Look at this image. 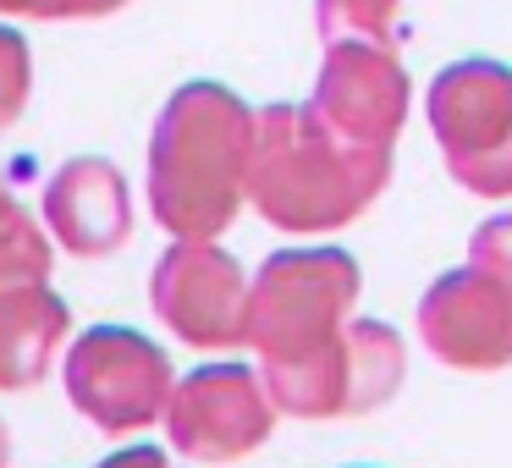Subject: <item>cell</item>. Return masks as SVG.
<instances>
[{
    "label": "cell",
    "mask_w": 512,
    "mask_h": 468,
    "mask_svg": "<svg viewBox=\"0 0 512 468\" xmlns=\"http://www.w3.org/2000/svg\"><path fill=\"white\" fill-rule=\"evenodd\" d=\"M149 303L188 347L248 342V276L221 243H171L149 270Z\"/></svg>",
    "instance_id": "8"
},
{
    "label": "cell",
    "mask_w": 512,
    "mask_h": 468,
    "mask_svg": "<svg viewBox=\"0 0 512 468\" xmlns=\"http://www.w3.org/2000/svg\"><path fill=\"white\" fill-rule=\"evenodd\" d=\"M67 397L105 435H127L155 424L171 408V358L127 325H89L67 347Z\"/></svg>",
    "instance_id": "6"
},
{
    "label": "cell",
    "mask_w": 512,
    "mask_h": 468,
    "mask_svg": "<svg viewBox=\"0 0 512 468\" xmlns=\"http://www.w3.org/2000/svg\"><path fill=\"white\" fill-rule=\"evenodd\" d=\"M358 265L342 248H281L248 287V347L265 364H303L347 331Z\"/></svg>",
    "instance_id": "3"
},
{
    "label": "cell",
    "mask_w": 512,
    "mask_h": 468,
    "mask_svg": "<svg viewBox=\"0 0 512 468\" xmlns=\"http://www.w3.org/2000/svg\"><path fill=\"white\" fill-rule=\"evenodd\" d=\"M446 171L479 199H512V67L452 61L424 94Z\"/></svg>",
    "instance_id": "4"
},
{
    "label": "cell",
    "mask_w": 512,
    "mask_h": 468,
    "mask_svg": "<svg viewBox=\"0 0 512 468\" xmlns=\"http://www.w3.org/2000/svg\"><path fill=\"white\" fill-rule=\"evenodd\" d=\"M276 424L265 380L248 364H204L188 380H177L166 408V435L193 463H237L254 446H265Z\"/></svg>",
    "instance_id": "7"
},
{
    "label": "cell",
    "mask_w": 512,
    "mask_h": 468,
    "mask_svg": "<svg viewBox=\"0 0 512 468\" xmlns=\"http://www.w3.org/2000/svg\"><path fill=\"white\" fill-rule=\"evenodd\" d=\"M402 336L380 320H347L331 347H320L303 364H265V391L276 413L292 419H342L369 413L397 397L402 386Z\"/></svg>",
    "instance_id": "5"
},
{
    "label": "cell",
    "mask_w": 512,
    "mask_h": 468,
    "mask_svg": "<svg viewBox=\"0 0 512 468\" xmlns=\"http://www.w3.org/2000/svg\"><path fill=\"white\" fill-rule=\"evenodd\" d=\"M0 12H12V17H56V0H0Z\"/></svg>",
    "instance_id": "19"
},
{
    "label": "cell",
    "mask_w": 512,
    "mask_h": 468,
    "mask_svg": "<svg viewBox=\"0 0 512 468\" xmlns=\"http://www.w3.org/2000/svg\"><path fill=\"white\" fill-rule=\"evenodd\" d=\"M397 6H402V0H314V23H320L325 45H342V39L391 45Z\"/></svg>",
    "instance_id": "13"
},
{
    "label": "cell",
    "mask_w": 512,
    "mask_h": 468,
    "mask_svg": "<svg viewBox=\"0 0 512 468\" xmlns=\"http://www.w3.org/2000/svg\"><path fill=\"white\" fill-rule=\"evenodd\" d=\"M468 265L490 270V276L512 281V215H496L474 232V248H468Z\"/></svg>",
    "instance_id": "16"
},
{
    "label": "cell",
    "mask_w": 512,
    "mask_h": 468,
    "mask_svg": "<svg viewBox=\"0 0 512 468\" xmlns=\"http://www.w3.org/2000/svg\"><path fill=\"white\" fill-rule=\"evenodd\" d=\"M50 276V243L28 215H17L6 232H0V292L23 287V281H45Z\"/></svg>",
    "instance_id": "14"
},
{
    "label": "cell",
    "mask_w": 512,
    "mask_h": 468,
    "mask_svg": "<svg viewBox=\"0 0 512 468\" xmlns=\"http://www.w3.org/2000/svg\"><path fill=\"white\" fill-rule=\"evenodd\" d=\"M72 331V314L45 281L0 292V391H28L50 375L61 342Z\"/></svg>",
    "instance_id": "12"
},
{
    "label": "cell",
    "mask_w": 512,
    "mask_h": 468,
    "mask_svg": "<svg viewBox=\"0 0 512 468\" xmlns=\"http://www.w3.org/2000/svg\"><path fill=\"white\" fill-rule=\"evenodd\" d=\"M17 215H23V210H17V199L6 193V177H0V232H6V226H12Z\"/></svg>",
    "instance_id": "20"
},
{
    "label": "cell",
    "mask_w": 512,
    "mask_h": 468,
    "mask_svg": "<svg viewBox=\"0 0 512 468\" xmlns=\"http://www.w3.org/2000/svg\"><path fill=\"white\" fill-rule=\"evenodd\" d=\"M127 0H56V17H105V12H122Z\"/></svg>",
    "instance_id": "18"
},
{
    "label": "cell",
    "mask_w": 512,
    "mask_h": 468,
    "mask_svg": "<svg viewBox=\"0 0 512 468\" xmlns=\"http://www.w3.org/2000/svg\"><path fill=\"white\" fill-rule=\"evenodd\" d=\"M419 336L452 369L512 364V281L479 265L446 270L419 298Z\"/></svg>",
    "instance_id": "10"
},
{
    "label": "cell",
    "mask_w": 512,
    "mask_h": 468,
    "mask_svg": "<svg viewBox=\"0 0 512 468\" xmlns=\"http://www.w3.org/2000/svg\"><path fill=\"white\" fill-rule=\"evenodd\" d=\"M28 89H34V61H28V45L17 28H0V127H12L28 105Z\"/></svg>",
    "instance_id": "15"
},
{
    "label": "cell",
    "mask_w": 512,
    "mask_h": 468,
    "mask_svg": "<svg viewBox=\"0 0 512 468\" xmlns=\"http://www.w3.org/2000/svg\"><path fill=\"white\" fill-rule=\"evenodd\" d=\"M45 226L78 259H105L133 237V193L127 177L100 155L67 160L45 188Z\"/></svg>",
    "instance_id": "11"
},
{
    "label": "cell",
    "mask_w": 512,
    "mask_h": 468,
    "mask_svg": "<svg viewBox=\"0 0 512 468\" xmlns=\"http://www.w3.org/2000/svg\"><path fill=\"white\" fill-rule=\"evenodd\" d=\"M259 116L221 83H182L149 138V210L177 243H215L248 199Z\"/></svg>",
    "instance_id": "1"
},
{
    "label": "cell",
    "mask_w": 512,
    "mask_h": 468,
    "mask_svg": "<svg viewBox=\"0 0 512 468\" xmlns=\"http://www.w3.org/2000/svg\"><path fill=\"white\" fill-rule=\"evenodd\" d=\"M94 468H171V463H166L160 446H127V452H111L105 463H94Z\"/></svg>",
    "instance_id": "17"
},
{
    "label": "cell",
    "mask_w": 512,
    "mask_h": 468,
    "mask_svg": "<svg viewBox=\"0 0 512 468\" xmlns=\"http://www.w3.org/2000/svg\"><path fill=\"white\" fill-rule=\"evenodd\" d=\"M12 463V435H6V424H0V468Z\"/></svg>",
    "instance_id": "21"
},
{
    "label": "cell",
    "mask_w": 512,
    "mask_h": 468,
    "mask_svg": "<svg viewBox=\"0 0 512 468\" xmlns=\"http://www.w3.org/2000/svg\"><path fill=\"white\" fill-rule=\"evenodd\" d=\"M391 182V149L347 144L320 122L314 105L259 111L248 204L276 232H336L358 221Z\"/></svg>",
    "instance_id": "2"
},
{
    "label": "cell",
    "mask_w": 512,
    "mask_h": 468,
    "mask_svg": "<svg viewBox=\"0 0 512 468\" xmlns=\"http://www.w3.org/2000/svg\"><path fill=\"white\" fill-rule=\"evenodd\" d=\"M408 72H402L391 45H369V39H342L325 45V67L314 83V111L331 133L364 149H391L408 122Z\"/></svg>",
    "instance_id": "9"
}]
</instances>
